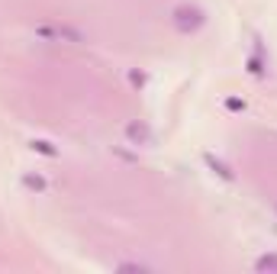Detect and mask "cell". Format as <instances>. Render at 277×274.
Segmentation results:
<instances>
[{"mask_svg": "<svg viewBox=\"0 0 277 274\" xmlns=\"http://www.w3.org/2000/svg\"><path fill=\"white\" fill-rule=\"evenodd\" d=\"M258 268H277V258H261V261H258Z\"/></svg>", "mask_w": 277, "mask_h": 274, "instance_id": "1", "label": "cell"}]
</instances>
